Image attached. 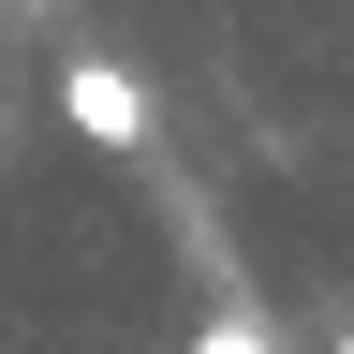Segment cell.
Here are the masks:
<instances>
[{
  "mask_svg": "<svg viewBox=\"0 0 354 354\" xmlns=\"http://www.w3.org/2000/svg\"><path fill=\"white\" fill-rule=\"evenodd\" d=\"M59 118H74V148H104V162H148V133H162L148 88H133L118 59H74V74H59Z\"/></svg>",
  "mask_w": 354,
  "mask_h": 354,
  "instance_id": "obj_1",
  "label": "cell"
},
{
  "mask_svg": "<svg viewBox=\"0 0 354 354\" xmlns=\"http://www.w3.org/2000/svg\"><path fill=\"white\" fill-rule=\"evenodd\" d=\"M192 354H266V325H236V310H221V325H192Z\"/></svg>",
  "mask_w": 354,
  "mask_h": 354,
  "instance_id": "obj_2",
  "label": "cell"
},
{
  "mask_svg": "<svg viewBox=\"0 0 354 354\" xmlns=\"http://www.w3.org/2000/svg\"><path fill=\"white\" fill-rule=\"evenodd\" d=\"M325 354H354V339H325Z\"/></svg>",
  "mask_w": 354,
  "mask_h": 354,
  "instance_id": "obj_3",
  "label": "cell"
},
{
  "mask_svg": "<svg viewBox=\"0 0 354 354\" xmlns=\"http://www.w3.org/2000/svg\"><path fill=\"white\" fill-rule=\"evenodd\" d=\"M30 15H44V0H30Z\"/></svg>",
  "mask_w": 354,
  "mask_h": 354,
  "instance_id": "obj_4",
  "label": "cell"
}]
</instances>
